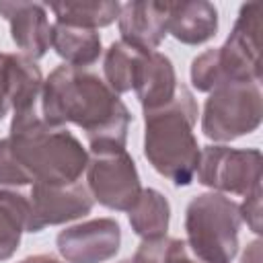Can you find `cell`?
I'll return each instance as SVG.
<instances>
[{
    "mask_svg": "<svg viewBox=\"0 0 263 263\" xmlns=\"http://www.w3.org/2000/svg\"><path fill=\"white\" fill-rule=\"evenodd\" d=\"M41 117L51 125L82 127L90 150L125 148L132 121L129 109L99 74L68 64L58 66L43 80Z\"/></svg>",
    "mask_w": 263,
    "mask_h": 263,
    "instance_id": "6da1fadb",
    "label": "cell"
},
{
    "mask_svg": "<svg viewBox=\"0 0 263 263\" xmlns=\"http://www.w3.org/2000/svg\"><path fill=\"white\" fill-rule=\"evenodd\" d=\"M8 144L33 183L72 185L80 181L88 164V152L82 142L66 125L47 123L37 113V107L14 111Z\"/></svg>",
    "mask_w": 263,
    "mask_h": 263,
    "instance_id": "7a4b0ae2",
    "label": "cell"
},
{
    "mask_svg": "<svg viewBox=\"0 0 263 263\" xmlns=\"http://www.w3.org/2000/svg\"><path fill=\"white\" fill-rule=\"evenodd\" d=\"M195 121L197 103L185 84L166 107L144 113V156L158 175L177 187L195 179L201 152L193 134Z\"/></svg>",
    "mask_w": 263,
    "mask_h": 263,
    "instance_id": "3957f363",
    "label": "cell"
},
{
    "mask_svg": "<svg viewBox=\"0 0 263 263\" xmlns=\"http://www.w3.org/2000/svg\"><path fill=\"white\" fill-rule=\"evenodd\" d=\"M240 224L236 201L218 191L199 193L185 210V240L205 263H230L238 253Z\"/></svg>",
    "mask_w": 263,
    "mask_h": 263,
    "instance_id": "277c9868",
    "label": "cell"
},
{
    "mask_svg": "<svg viewBox=\"0 0 263 263\" xmlns=\"http://www.w3.org/2000/svg\"><path fill=\"white\" fill-rule=\"evenodd\" d=\"M263 119V95L259 82H226L205 99L201 132L214 142H232L255 132Z\"/></svg>",
    "mask_w": 263,
    "mask_h": 263,
    "instance_id": "5b68a950",
    "label": "cell"
},
{
    "mask_svg": "<svg viewBox=\"0 0 263 263\" xmlns=\"http://www.w3.org/2000/svg\"><path fill=\"white\" fill-rule=\"evenodd\" d=\"M84 173L92 199L109 210L129 212L142 193L136 162L121 146L90 150Z\"/></svg>",
    "mask_w": 263,
    "mask_h": 263,
    "instance_id": "8992f818",
    "label": "cell"
},
{
    "mask_svg": "<svg viewBox=\"0 0 263 263\" xmlns=\"http://www.w3.org/2000/svg\"><path fill=\"white\" fill-rule=\"evenodd\" d=\"M261 152L257 148H230L222 144L203 146L195 177L218 193L249 195L261 187Z\"/></svg>",
    "mask_w": 263,
    "mask_h": 263,
    "instance_id": "52a82bcc",
    "label": "cell"
},
{
    "mask_svg": "<svg viewBox=\"0 0 263 263\" xmlns=\"http://www.w3.org/2000/svg\"><path fill=\"white\" fill-rule=\"evenodd\" d=\"M261 4H242L238 18L222 47H216V60L226 82L261 80V41H259Z\"/></svg>",
    "mask_w": 263,
    "mask_h": 263,
    "instance_id": "ba28073f",
    "label": "cell"
},
{
    "mask_svg": "<svg viewBox=\"0 0 263 263\" xmlns=\"http://www.w3.org/2000/svg\"><path fill=\"white\" fill-rule=\"evenodd\" d=\"M29 197V222L27 232H39L45 226L78 220L86 216L95 199L82 181L72 185H45L33 183Z\"/></svg>",
    "mask_w": 263,
    "mask_h": 263,
    "instance_id": "9c48e42d",
    "label": "cell"
},
{
    "mask_svg": "<svg viewBox=\"0 0 263 263\" xmlns=\"http://www.w3.org/2000/svg\"><path fill=\"white\" fill-rule=\"evenodd\" d=\"M55 245L68 263H105L119 251L121 228L113 218H95L64 228Z\"/></svg>",
    "mask_w": 263,
    "mask_h": 263,
    "instance_id": "30bf717a",
    "label": "cell"
},
{
    "mask_svg": "<svg viewBox=\"0 0 263 263\" xmlns=\"http://www.w3.org/2000/svg\"><path fill=\"white\" fill-rule=\"evenodd\" d=\"M0 14L8 21L12 41L23 51V55L35 62L47 53L51 45V25L43 4L0 0Z\"/></svg>",
    "mask_w": 263,
    "mask_h": 263,
    "instance_id": "8fae6325",
    "label": "cell"
},
{
    "mask_svg": "<svg viewBox=\"0 0 263 263\" xmlns=\"http://www.w3.org/2000/svg\"><path fill=\"white\" fill-rule=\"evenodd\" d=\"M117 27L121 41L142 51H156L168 33V2H125L119 8Z\"/></svg>",
    "mask_w": 263,
    "mask_h": 263,
    "instance_id": "7c38bea8",
    "label": "cell"
},
{
    "mask_svg": "<svg viewBox=\"0 0 263 263\" xmlns=\"http://www.w3.org/2000/svg\"><path fill=\"white\" fill-rule=\"evenodd\" d=\"M181 82L177 80L173 62L160 51H144L136 76H134V90L144 113L156 111L166 107L179 90Z\"/></svg>",
    "mask_w": 263,
    "mask_h": 263,
    "instance_id": "4fadbf2b",
    "label": "cell"
},
{
    "mask_svg": "<svg viewBox=\"0 0 263 263\" xmlns=\"http://www.w3.org/2000/svg\"><path fill=\"white\" fill-rule=\"evenodd\" d=\"M177 41L199 45L210 41L218 31V10L203 0L168 2V29Z\"/></svg>",
    "mask_w": 263,
    "mask_h": 263,
    "instance_id": "5bb4252c",
    "label": "cell"
},
{
    "mask_svg": "<svg viewBox=\"0 0 263 263\" xmlns=\"http://www.w3.org/2000/svg\"><path fill=\"white\" fill-rule=\"evenodd\" d=\"M51 47L62 60H66L68 66L74 68L95 64L103 51L101 37L95 29H82L62 23L51 25Z\"/></svg>",
    "mask_w": 263,
    "mask_h": 263,
    "instance_id": "9a60e30c",
    "label": "cell"
},
{
    "mask_svg": "<svg viewBox=\"0 0 263 263\" xmlns=\"http://www.w3.org/2000/svg\"><path fill=\"white\" fill-rule=\"evenodd\" d=\"M132 230L142 240H156L166 236L171 220V203L156 189H142L140 197L127 212Z\"/></svg>",
    "mask_w": 263,
    "mask_h": 263,
    "instance_id": "2e32d148",
    "label": "cell"
},
{
    "mask_svg": "<svg viewBox=\"0 0 263 263\" xmlns=\"http://www.w3.org/2000/svg\"><path fill=\"white\" fill-rule=\"evenodd\" d=\"M27 222L29 197L12 189H0V261L16 253L23 232H27Z\"/></svg>",
    "mask_w": 263,
    "mask_h": 263,
    "instance_id": "e0dca14e",
    "label": "cell"
},
{
    "mask_svg": "<svg viewBox=\"0 0 263 263\" xmlns=\"http://www.w3.org/2000/svg\"><path fill=\"white\" fill-rule=\"evenodd\" d=\"M51 12L55 14V23L82 27V29H99L107 27L119 16V2H51Z\"/></svg>",
    "mask_w": 263,
    "mask_h": 263,
    "instance_id": "ac0fdd59",
    "label": "cell"
},
{
    "mask_svg": "<svg viewBox=\"0 0 263 263\" xmlns=\"http://www.w3.org/2000/svg\"><path fill=\"white\" fill-rule=\"evenodd\" d=\"M142 53H144L142 49L125 41H113L105 51V60H103L105 82L115 95H121L134 88V76H136V68Z\"/></svg>",
    "mask_w": 263,
    "mask_h": 263,
    "instance_id": "d6986e66",
    "label": "cell"
},
{
    "mask_svg": "<svg viewBox=\"0 0 263 263\" xmlns=\"http://www.w3.org/2000/svg\"><path fill=\"white\" fill-rule=\"evenodd\" d=\"M140 247L152 257L154 263H205L191 251L185 238L162 236L156 240H142Z\"/></svg>",
    "mask_w": 263,
    "mask_h": 263,
    "instance_id": "ffe728a7",
    "label": "cell"
},
{
    "mask_svg": "<svg viewBox=\"0 0 263 263\" xmlns=\"http://www.w3.org/2000/svg\"><path fill=\"white\" fill-rule=\"evenodd\" d=\"M189 74H191L193 88H197L199 92H212L216 86L224 84L220 68H218V60H216V47L205 49L203 53H199L191 62Z\"/></svg>",
    "mask_w": 263,
    "mask_h": 263,
    "instance_id": "44dd1931",
    "label": "cell"
},
{
    "mask_svg": "<svg viewBox=\"0 0 263 263\" xmlns=\"http://www.w3.org/2000/svg\"><path fill=\"white\" fill-rule=\"evenodd\" d=\"M33 183L12 156L8 138H0V187H21Z\"/></svg>",
    "mask_w": 263,
    "mask_h": 263,
    "instance_id": "7402d4cb",
    "label": "cell"
},
{
    "mask_svg": "<svg viewBox=\"0 0 263 263\" xmlns=\"http://www.w3.org/2000/svg\"><path fill=\"white\" fill-rule=\"evenodd\" d=\"M238 212H240V220L247 222V226L255 234H261V216H263L261 214V187L245 195V201L238 205Z\"/></svg>",
    "mask_w": 263,
    "mask_h": 263,
    "instance_id": "603a6c76",
    "label": "cell"
},
{
    "mask_svg": "<svg viewBox=\"0 0 263 263\" xmlns=\"http://www.w3.org/2000/svg\"><path fill=\"white\" fill-rule=\"evenodd\" d=\"M12 109V72L10 53H0V121Z\"/></svg>",
    "mask_w": 263,
    "mask_h": 263,
    "instance_id": "cb8c5ba5",
    "label": "cell"
},
{
    "mask_svg": "<svg viewBox=\"0 0 263 263\" xmlns=\"http://www.w3.org/2000/svg\"><path fill=\"white\" fill-rule=\"evenodd\" d=\"M240 263H261V240L255 238L253 242L247 245L242 257H240Z\"/></svg>",
    "mask_w": 263,
    "mask_h": 263,
    "instance_id": "d4e9b609",
    "label": "cell"
},
{
    "mask_svg": "<svg viewBox=\"0 0 263 263\" xmlns=\"http://www.w3.org/2000/svg\"><path fill=\"white\" fill-rule=\"evenodd\" d=\"M18 263H62V261L51 257V255H31V257H25Z\"/></svg>",
    "mask_w": 263,
    "mask_h": 263,
    "instance_id": "484cf974",
    "label": "cell"
},
{
    "mask_svg": "<svg viewBox=\"0 0 263 263\" xmlns=\"http://www.w3.org/2000/svg\"><path fill=\"white\" fill-rule=\"evenodd\" d=\"M121 263H134V261H132V259H123Z\"/></svg>",
    "mask_w": 263,
    "mask_h": 263,
    "instance_id": "4316f807",
    "label": "cell"
}]
</instances>
